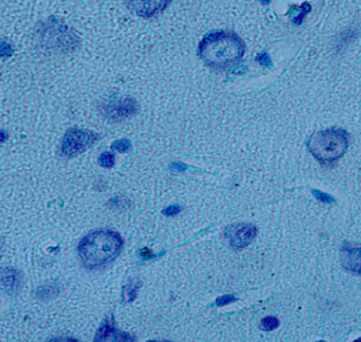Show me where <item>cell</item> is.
<instances>
[{"instance_id":"9c48e42d","label":"cell","mask_w":361,"mask_h":342,"mask_svg":"<svg viewBox=\"0 0 361 342\" xmlns=\"http://www.w3.org/2000/svg\"><path fill=\"white\" fill-rule=\"evenodd\" d=\"M167 5H168V3H163V1H158V3H154V1H142V3H128V7L132 8L139 15L149 17V16H152L153 14L158 13L160 10L165 8Z\"/></svg>"},{"instance_id":"ba28073f","label":"cell","mask_w":361,"mask_h":342,"mask_svg":"<svg viewBox=\"0 0 361 342\" xmlns=\"http://www.w3.org/2000/svg\"><path fill=\"white\" fill-rule=\"evenodd\" d=\"M340 259L346 271L361 276V247L343 246Z\"/></svg>"},{"instance_id":"7c38bea8","label":"cell","mask_w":361,"mask_h":342,"mask_svg":"<svg viewBox=\"0 0 361 342\" xmlns=\"http://www.w3.org/2000/svg\"><path fill=\"white\" fill-rule=\"evenodd\" d=\"M100 165L104 168H110L115 163V156L110 152H104L98 158Z\"/></svg>"},{"instance_id":"5bb4252c","label":"cell","mask_w":361,"mask_h":342,"mask_svg":"<svg viewBox=\"0 0 361 342\" xmlns=\"http://www.w3.org/2000/svg\"><path fill=\"white\" fill-rule=\"evenodd\" d=\"M112 148L116 150V151H119V152L124 153L131 148V142L126 140V139H121V140L115 141V142L113 144Z\"/></svg>"},{"instance_id":"ac0fdd59","label":"cell","mask_w":361,"mask_h":342,"mask_svg":"<svg viewBox=\"0 0 361 342\" xmlns=\"http://www.w3.org/2000/svg\"><path fill=\"white\" fill-rule=\"evenodd\" d=\"M181 207L179 205H172L167 207V209H163V214L165 216H174V215H177L180 213Z\"/></svg>"},{"instance_id":"2e32d148","label":"cell","mask_w":361,"mask_h":342,"mask_svg":"<svg viewBox=\"0 0 361 342\" xmlns=\"http://www.w3.org/2000/svg\"><path fill=\"white\" fill-rule=\"evenodd\" d=\"M257 61H258L261 66L268 67V68H271L272 67V61H271V58L268 53L264 52L260 54V56H257Z\"/></svg>"},{"instance_id":"d6986e66","label":"cell","mask_w":361,"mask_h":342,"mask_svg":"<svg viewBox=\"0 0 361 342\" xmlns=\"http://www.w3.org/2000/svg\"><path fill=\"white\" fill-rule=\"evenodd\" d=\"M47 342H79L78 340L70 338V337H60V338H54V339L49 340Z\"/></svg>"},{"instance_id":"603a6c76","label":"cell","mask_w":361,"mask_h":342,"mask_svg":"<svg viewBox=\"0 0 361 342\" xmlns=\"http://www.w3.org/2000/svg\"><path fill=\"white\" fill-rule=\"evenodd\" d=\"M316 342H325V341H322V340H321V341H316Z\"/></svg>"},{"instance_id":"277c9868","label":"cell","mask_w":361,"mask_h":342,"mask_svg":"<svg viewBox=\"0 0 361 342\" xmlns=\"http://www.w3.org/2000/svg\"><path fill=\"white\" fill-rule=\"evenodd\" d=\"M96 140V134L93 132L80 128H71L63 137L61 151L65 156H78L89 149Z\"/></svg>"},{"instance_id":"30bf717a","label":"cell","mask_w":361,"mask_h":342,"mask_svg":"<svg viewBox=\"0 0 361 342\" xmlns=\"http://www.w3.org/2000/svg\"><path fill=\"white\" fill-rule=\"evenodd\" d=\"M1 285L5 292L12 293L16 290V287L19 285V278H17L16 271L10 268L3 269V275H1Z\"/></svg>"},{"instance_id":"4fadbf2b","label":"cell","mask_w":361,"mask_h":342,"mask_svg":"<svg viewBox=\"0 0 361 342\" xmlns=\"http://www.w3.org/2000/svg\"><path fill=\"white\" fill-rule=\"evenodd\" d=\"M311 10V5L307 3H303L302 6L299 7V12L297 15L293 19V23L295 25H301L303 23V19L305 17L306 14L310 13Z\"/></svg>"},{"instance_id":"7402d4cb","label":"cell","mask_w":361,"mask_h":342,"mask_svg":"<svg viewBox=\"0 0 361 342\" xmlns=\"http://www.w3.org/2000/svg\"><path fill=\"white\" fill-rule=\"evenodd\" d=\"M149 342H160V341H149ZM163 342H168V341H163Z\"/></svg>"},{"instance_id":"8fae6325","label":"cell","mask_w":361,"mask_h":342,"mask_svg":"<svg viewBox=\"0 0 361 342\" xmlns=\"http://www.w3.org/2000/svg\"><path fill=\"white\" fill-rule=\"evenodd\" d=\"M279 327V320L276 317H266L261 320L260 329L264 331H272Z\"/></svg>"},{"instance_id":"e0dca14e","label":"cell","mask_w":361,"mask_h":342,"mask_svg":"<svg viewBox=\"0 0 361 342\" xmlns=\"http://www.w3.org/2000/svg\"><path fill=\"white\" fill-rule=\"evenodd\" d=\"M235 297L233 295H225L222 297H218L216 299V305L218 306H225V305L230 304V303L234 302Z\"/></svg>"},{"instance_id":"5b68a950","label":"cell","mask_w":361,"mask_h":342,"mask_svg":"<svg viewBox=\"0 0 361 342\" xmlns=\"http://www.w3.org/2000/svg\"><path fill=\"white\" fill-rule=\"evenodd\" d=\"M257 236V227L253 224H237L231 225L225 230L230 246L234 249H242L249 246Z\"/></svg>"},{"instance_id":"44dd1931","label":"cell","mask_w":361,"mask_h":342,"mask_svg":"<svg viewBox=\"0 0 361 342\" xmlns=\"http://www.w3.org/2000/svg\"><path fill=\"white\" fill-rule=\"evenodd\" d=\"M172 168L177 169V170L179 171H183L187 168V167H186V166L181 165V163H174V165L172 166Z\"/></svg>"},{"instance_id":"8992f818","label":"cell","mask_w":361,"mask_h":342,"mask_svg":"<svg viewBox=\"0 0 361 342\" xmlns=\"http://www.w3.org/2000/svg\"><path fill=\"white\" fill-rule=\"evenodd\" d=\"M135 337L131 333L124 332L117 329L114 324V319L108 317L104 321L102 327L97 331L94 342H134Z\"/></svg>"},{"instance_id":"3957f363","label":"cell","mask_w":361,"mask_h":342,"mask_svg":"<svg viewBox=\"0 0 361 342\" xmlns=\"http://www.w3.org/2000/svg\"><path fill=\"white\" fill-rule=\"evenodd\" d=\"M349 134L343 128H331L312 134L307 149L312 156L323 165L342 158L348 151Z\"/></svg>"},{"instance_id":"52a82bcc","label":"cell","mask_w":361,"mask_h":342,"mask_svg":"<svg viewBox=\"0 0 361 342\" xmlns=\"http://www.w3.org/2000/svg\"><path fill=\"white\" fill-rule=\"evenodd\" d=\"M137 111V104L131 97H121L119 100H110L105 107V114L113 119H124L133 115Z\"/></svg>"},{"instance_id":"6da1fadb","label":"cell","mask_w":361,"mask_h":342,"mask_svg":"<svg viewBox=\"0 0 361 342\" xmlns=\"http://www.w3.org/2000/svg\"><path fill=\"white\" fill-rule=\"evenodd\" d=\"M246 52V44L233 32H212L205 35L198 47V56L207 66L228 69L235 66Z\"/></svg>"},{"instance_id":"7a4b0ae2","label":"cell","mask_w":361,"mask_h":342,"mask_svg":"<svg viewBox=\"0 0 361 342\" xmlns=\"http://www.w3.org/2000/svg\"><path fill=\"white\" fill-rule=\"evenodd\" d=\"M123 239L112 230H96L87 234L78 246L79 258L88 268H97L112 262L119 255Z\"/></svg>"},{"instance_id":"ffe728a7","label":"cell","mask_w":361,"mask_h":342,"mask_svg":"<svg viewBox=\"0 0 361 342\" xmlns=\"http://www.w3.org/2000/svg\"><path fill=\"white\" fill-rule=\"evenodd\" d=\"M12 53H13V50L10 45H7L6 43L1 44V56H10Z\"/></svg>"},{"instance_id":"9a60e30c","label":"cell","mask_w":361,"mask_h":342,"mask_svg":"<svg viewBox=\"0 0 361 342\" xmlns=\"http://www.w3.org/2000/svg\"><path fill=\"white\" fill-rule=\"evenodd\" d=\"M312 194L314 195L318 201H321L323 203H334V197L329 195V194L323 193L321 190H312Z\"/></svg>"}]
</instances>
